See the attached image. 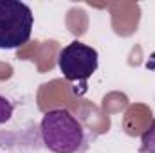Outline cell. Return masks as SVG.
I'll return each instance as SVG.
<instances>
[{
    "mask_svg": "<svg viewBox=\"0 0 155 153\" xmlns=\"http://www.w3.org/2000/svg\"><path fill=\"white\" fill-rule=\"evenodd\" d=\"M43 146L52 153H78L85 146V128L65 108L45 112L40 122Z\"/></svg>",
    "mask_w": 155,
    "mask_h": 153,
    "instance_id": "1",
    "label": "cell"
},
{
    "mask_svg": "<svg viewBox=\"0 0 155 153\" xmlns=\"http://www.w3.org/2000/svg\"><path fill=\"white\" fill-rule=\"evenodd\" d=\"M35 25L31 7L20 0H0V49L11 50L25 45Z\"/></svg>",
    "mask_w": 155,
    "mask_h": 153,
    "instance_id": "2",
    "label": "cell"
},
{
    "mask_svg": "<svg viewBox=\"0 0 155 153\" xmlns=\"http://www.w3.org/2000/svg\"><path fill=\"white\" fill-rule=\"evenodd\" d=\"M97 50L83 41H71L58 54V67L67 81H79L83 90L87 88V81L97 70Z\"/></svg>",
    "mask_w": 155,
    "mask_h": 153,
    "instance_id": "3",
    "label": "cell"
},
{
    "mask_svg": "<svg viewBox=\"0 0 155 153\" xmlns=\"http://www.w3.org/2000/svg\"><path fill=\"white\" fill-rule=\"evenodd\" d=\"M139 153H155V121L150 124V128L141 137Z\"/></svg>",
    "mask_w": 155,
    "mask_h": 153,
    "instance_id": "4",
    "label": "cell"
},
{
    "mask_svg": "<svg viewBox=\"0 0 155 153\" xmlns=\"http://www.w3.org/2000/svg\"><path fill=\"white\" fill-rule=\"evenodd\" d=\"M13 115H15V105H13L5 96L0 94V126L11 122Z\"/></svg>",
    "mask_w": 155,
    "mask_h": 153,
    "instance_id": "5",
    "label": "cell"
}]
</instances>
